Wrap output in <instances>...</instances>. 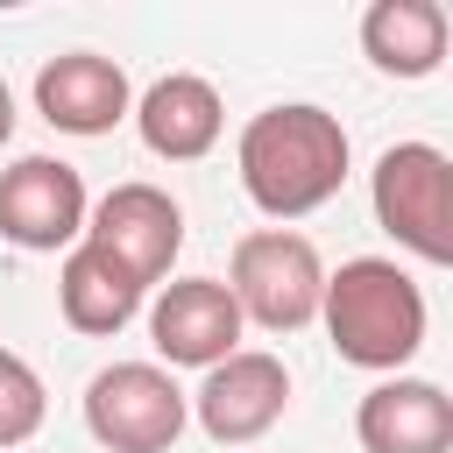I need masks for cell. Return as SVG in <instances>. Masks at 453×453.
I'll return each mask as SVG.
<instances>
[{"label": "cell", "mask_w": 453, "mask_h": 453, "mask_svg": "<svg viewBox=\"0 0 453 453\" xmlns=\"http://www.w3.org/2000/svg\"><path fill=\"white\" fill-rule=\"evenodd\" d=\"M234 163H241V191L255 198V212L304 219L326 198H340V184H347V127L311 99L262 106L241 127Z\"/></svg>", "instance_id": "6da1fadb"}, {"label": "cell", "mask_w": 453, "mask_h": 453, "mask_svg": "<svg viewBox=\"0 0 453 453\" xmlns=\"http://www.w3.org/2000/svg\"><path fill=\"white\" fill-rule=\"evenodd\" d=\"M326 340L347 368L368 375H396L418 347H425V290L389 262V255H354L326 276L319 297Z\"/></svg>", "instance_id": "7a4b0ae2"}, {"label": "cell", "mask_w": 453, "mask_h": 453, "mask_svg": "<svg viewBox=\"0 0 453 453\" xmlns=\"http://www.w3.org/2000/svg\"><path fill=\"white\" fill-rule=\"evenodd\" d=\"M226 297L241 304V326L255 319L262 333H304L319 319V297H326V262L290 226L241 234L234 269H226Z\"/></svg>", "instance_id": "3957f363"}, {"label": "cell", "mask_w": 453, "mask_h": 453, "mask_svg": "<svg viewBox=\"0 0 453 453\" xmlns=\"http://www.w3.org/2000/svg\"><path fill=\"white\" fill-rule=\"evenodd\" d=\"M368 198H375L382 234H396V248H411L418 262H453V163H446V149H432V142L382 149Z\"/></svg>", "instance_id": "277c9868"}, {"label": "cell", "mask_w": 453, "mask_h": 453, "mask_svg": "<svg viewBox=\"0 0 453 453\" xmlns=\"http://www.w3.org/2000/svg\"><path fill=\"white\" fill-rule=\"evenodd\" d=\"M191 418V396L156 361H113L85 382V432L106 453H170Z\"/></svg>", "instance_id": "5b68a950"}, {"label": "cell", "mask_w": 453, "mask_h": 453, "mask_svg": "<svg viewBox=\"0 0 453 453\" xmlns=\"http://www.w3.org/2000/svg\"><path fill=\"white\" fill-rule=\"evenodd\" d=\"M85 248H99L120 276H134L142 290L170 276L177 248H184V212L170 191L156 184H113L92 212H85Z\"/></svg>", "instance_id": "8992f818"}, {"label": "cell", "mask_w": 453, "mask_h": 453, "mask_svg": "<svg viewBox=\"0 0 453 453\" xmlns=\"http://www.w3.org/2000/svg\"><path fill=\"white\" fill-rule=\"evenodd\" d=\"M85 212H92L85 177L64 156H21L0 170V241L28 255H57V248H78Z\"/></svg>", "instance_id": "52a82bcc"}, {"label": "cell", "mask_w": 453, "mask_h": 453, "mask_svg": "<svg viewBox=\"0 0 453 453\" xmlns=\"http://www.w3.org/2000/svg\"><path fill=\"white\" fill-rule=\"evenodd\" d=\"M191 411H198V425H205L212 446H255L290 411V368L276 354H262V347H234L226 361L205 368Z\"/></svg>", "instance_id": "ba28073f"}, {"label": "cell", "mask_w": 453, "mask_h": 453, "mask_svg": "<svg viewBox=\"0 0 453 453\" xmlns=\"http://www.w3.org/2000/svg\"><path fill=\"white\" fill-rule=\"evenodd\" d=\"M149 340L170 368H212L241 347V304L219 276H177L149 304Z\"/></svg>", "instance_id": "9c48e42d"}, {"label": "cell", "mask_w": 453, "mask_h": 453, "mask_svg": "<svg viewBox=\"0 0 453 453\" xmlns=\"http://www.w3.org/2000/svg\"><path fill=\"white\" fill-rule=\"evenodd\" d=\"M35 113L57 127V134H113L127 113H134V92H127V71L99 50H64L35 71Z\"/></svg>", "instance_id": "30bf717a"}, {"label": "cell", "mask_w": 453, "mask_h": 453, "mask_svg": "<svg viewBox=\"0 0 453 453\" xmlns=\"http://www.w3.org/2000/svg\"><path fill=\"white\" fill-rule=\"evenodd\" d=\"M361 453H453V396L425 375H389L354 411Z\"/></svg>", "instance_id": "8fae6325"}, {"label": "cell", "mask_w": 453, "mask_h": 453, "mask_svg": "<svg viewBox=\"0 0 453 453\" xmlns=\"http://www.w3.org/2000/svg\"><path fill=\"white\" fill-rule=\"evenodd\" d=\"M134 127H142V149H149V156H163V163H198V156H212V142H219V127H226V106H219V92H212L205 78L170 71V78H156V85L134 99Z\"/></svg>", "instance_id": "7c38bea8"}, {"label": "cell", "mask_w": 453, "mask_h": 453, "mask_svg": "<svg viewBox=\"0 0 453 453\" xmlns=\"http://www.w3.org/2000/svg\"><path fill=\"white\" fill-rule=\"evenodd\" d=\"M446 7L439 0H375L361 14V50L382 78H432L446 64Z\"/></svg>", "instance_id": "4fadbf2b"}, {"label": "cell", "mask_w": 453, "mask_h": 453, "mask_svg": "<svg viewBox=\"0 0 453 453\" xmlns=\"http://www.w3.org/2000/svg\"><path fill=\"white\" fill-rule=\"evenodd\" d=\"M142 283L134 276H120L99 248H71L64 255V269H57V304H64V326L71 333H92V340H106V333H120L134 311H142Z\"/></svg>", "instance_id": "5bb4252c"}, {"label": "cell", "mask_w": 453, "mask_h": 453, "mask_svg": "<svg viewBox=\"0 0 453 453\" xmlns=\"http://www.w3.org/2000/svg\"><path fill=\"white\" fill-rule=\"evenodd\" d=\"M42 411H50L42 375H35L14 347H0V453L21 446V439H35V432H42Z\"/></svg>", "instance_id": "9a60e30c"}, {"label": "cell", "mask_w": 453, "mask_h": 453, "mask_svg": "<svg viewBox=\"0 0 453 453\" xmlns=\"http://www.w3.org/2000/svg\"><path fill=\"white\" fill-rule=\"evenodd\" d=\"M7 134H14V92H7V78H0V149H7Z\"/></svg>", "instance_id": "2e32d148"}]
</instances>
